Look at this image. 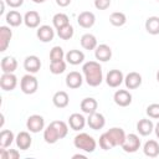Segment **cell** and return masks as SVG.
Returning <instances> with one entry per match:
<instances>
[{
	"label": "cell",
	"instance_id": "1",
	"mask_svg": "<svg viewBox=\"0 0 159 159\" xmlns=\"http://www.w3.org/2000/svg\"><path fill=\"white\" fill-rule=\"evenodd\" d=\"M68 133V127L65 122L62 120H53L51 122L47 128L43 130V139L48 144L56 143L58 139H62L67 135Z\"/></svg>",
	"mask_w": 159,
	"mask_h": 159
},
{
	"label": "cell",
	"instance_id": "2",
	"mask_svg": "<svg viewBox=\"0 0 159 159\" xmlns=\"http://www.w3.org/2000/svg\"><path fill=\"white\" fill-rule=\"evenodd\" d=\"M82 71L84 75V80L88 86L91 87H97L102 83L103 81V73H102V67L98 62L96 61H88L82 66Z\"/></svg>",
	"mask_w": 159,
	"mask_h": 159
},
{
	"label": "cell",
	"instance_id": "3",
	"mask_svg": "<svg viewBox=\"0 0 159 159\" xmlns=\"http://www.w3.org/2000/svg\"><path fill=\"white\" fill-rule=\"evenodd\" d=\"M73 144L77 149L80 150H83L86 153H92L94 152L96 147H97V143L94 140V138L87 133H80L75 137L73 139Z\"/></svg>",
	"mask_w": 159,
	"mask_h": 159
},
{
	"label": "cell",
	"instance_id": "4",
	"mask_svg": "<svg viewBox=\"0 0 159 159\" xmlns=\"http://www.w3.org/2000/svg\"><path fill=\"white\" fill-rule=\"evenodd\" d=\"M37 87H39V82L35 76H32L31 73L22 76L21 81H20V88L25 94L35 93L37 91Z\"/></svg>",
	"mask_w": 159,
	"mask_h": 159
},
{
	"label": "cell",
	"instance_id": "5",
	"mask_svg": "<svg viewBox=\"0 0 159 159\" xmlns=\"http://www.w3.org/2000/svg\"><path fill=\"white\" fill-rule=\"evenodd\" d=\"M140 147V139L137 134L134 133H130L125 137V140L124 143L122 144V149L125 152V153H134L139 149Z\"/></svg>",
	"mask_w": 159,
	"mask_h": 159
},
{
	"label": "cell",
	"instance_id": "6",
	"mask_svg": "<svg viewBox=\"0 0 159 159\" xmlns=\"http://www.w3.org/2000/svg\"><path fill=\"white\" fill-rule=\"evenodd\" d=\"M26 127L31 133H39L45 127V119L40 114H32L27 118Z\"/></svg>",
	"mask_w": 159,
	"mask_h": 159
},
{
	"label": "cell",
	"instance_id": "7",
	"mask_svg": "<svg viewBox=\"0 0 159 159\" xmlns=\"http://www.w3.org/2000/svg\"><path fill=\"white\" fill-rule=\"evenodd\" d=\"M106 133L108 134V137L112 140V143H113L114 147H118V145L122 147V144L124 143L125 137H127L125 133H124V130L122 128H118V127H113L109 130H107Z\"/></svg>",
	"mask_w": 159,
	"mask_h": 159
},
{
	"label": "cell",
	"instance_id": "8",
	"mask_svg": "<svg viewBox=\"0 0 159 159\" xmlns=\"http://www.w3.org/2000/svg\"><path fill=\"white\" fill-rule=\"evenodd\" d=\"M87 124L91 129H94V130H98V129H102L106 124V119H104V116L102 113H98V112H94V113H91L88 114V118H87Z\"/></svg>",
	"mask_w": 159,
	"mask_h": 159
},
{
	"label": "cell",
	"instance_id": "9",
	"mask_svg": "<svg viewBox=\"0 0 159 159\" xmlns=\"http://www.w3.org/2000/svg\"><path fill=\"white\" fill-rule=\"evenodd\" d=\"M123 81H124V77H123L122 71H119V70H111L106 76V82L112 88L119 87Z\"/></svg>",
	"mask_w": 159,
	"mask_h": 159
},
{
	"label": "cell",
	"instance_id": "10",
	"mask_svg": "<svg viewBox=\"0 0 159 159\" xmlns=\"http://www.w3.org/2000/svg\"><path fill=\"white\" fill-rule=\"evenodd\" d=\"M77 22L81 27L83 29H89L94 25L96 22V16L93 12L91 11H82L78 16H77Z\"/></svg>",
	"mask_w": 159,
	"mask_h": 159
},
{
	"label": "cell",
	"instance_id": "11",
	"mask_svg": "<svg viewBox=\"0 0 159 159\" xmlns=\"http://www.w3.org/2000/svg\"><path fill=\"white\" fill-rule=\"evenodd\" d=\"M17 84V78L14 73H2L0 77V87L4 91H12Z\"/></svg>",
	"mask_w": 159,
	"mask_h": 159
},
{
	"label": "cell",
	"instance_id": "12",
	"mask_svg": "<svg viewBox=\"0 0 159 159\" xmlns=\"http://www.w3.org/2000/svg\"><path fill=\"white\" fill-rule=\"evenodd\" d=\"M113 99L116 102L117 106L119 107H127L132 103V94L127 91V89H118L114 96H113Z\"/></svg>",
	"mask_w": 159,
	"mask_h": 159
},
{
	"label": "cell",
	"instance_id": "13",
	"mask_svg": "<svg viewBox=\"0 0 159 159\" xmlns=\"http://www.w3.org/2000/svg\"><path fill=\"white\" fill-rule=\"evenodd\" d=\"M24 68L29 72V73H36L39 72V70L41 68V61L37 56L35 55H31V56H27L24 61Z\"/></svg>",
	"mask_w": 159,
	"mask_h": 159
},
{
	"label": "cell",
	"instance_id": "14",
	"mask_svg": "<svg viewBox=\"0 0 159 159\" xmlns=\"http://www.w3.org/2000/svg\"><path fill=\"white\" fill-rule=\"evenodd\" d=\"M94 56L98 61L101 62H107L111 60L112 57V50L108 45L106 43H102V45H98L94 50Z\"/></svg>",
	"mask_w": 159,
	"mask_h": 159
},
{
	"label": "cell",
	"instance_id": "15",
	"mask_svg": "<svg viewBox=\"0 0 159 159\" xmlns=\"http://www.w3.org/2000/svg\"><path fill=\"white\" fill-rule=\"evenodd\" d=\"M37 37L40 41L42 42H50L53 40V36H55V31L51 26L48 25H42L37 29Z\"/></svg>",
	"mask_w": 159,
	"mask_h": 159
},
{
	"label": "cell",
	"instance_id": "16",
	"mask_svg": "<svg viewBox=\"0 0 159 159\" xmlns=\"http://www.w3.org/2000/svg\"><path fill=\"white\" fill-rule=\"evenodd\" d=\"M12 37V31L7 26H0V51H6L10 40Z\"/></svg>",
	"mask_w": 159,
	"mask_h": 159
},
{
	"label": "cell",
	"instance_id": "17",
	"mask_svg": "<svg viewBox=\"0 0 159 159\" xmlns=\"http://www.w3.org/2000/svg\"><path fill=\"white\" fill-rule=\"evenodd\" d=\"M82 82H83L82 75L77 71H72L66 76V84L68 88H72V89L78 88L82 86Z\"/></svg>",
	"mask_w": 159,
	"mask_h": 159
},
{
	"label": "cell",
	"instance_id": "18",
	"mask_svg": "<svg viewBox=\"0 0 159 159\" xmlns=\"http://www.w3.org/2000/svg\"><path fill=\"white\" fill-rule=\"evenodd\" d=\"M86 124V118L80 114V113H72L68 117V125L71 127V129L73 130H81L84 128Z\"/></svg>",
	"mask_w": 159,
	"mask_h": 159
},
{
	"label": "cell",
	"instance_id": "19",
	"mask_svg": "<svg viewBox=\"0 0 159 159\" xmlns=\"http://www.w3.org/2000/svg\"><path fill=\"white\" fill-rule=\"evenodd\" d=\"M40 21H41V16L37 11L35 10H31V11H27L24 16V22L27 27L30 29H35L40 25Z\"/></svg>",
	"mask_w": 159,
	"mask_h": 159
},
{
	"label": "cell",
	"instance_id": "20",
	"mask_svg": "<svg viewBox=\"0 0 159 159\" xmlns=\"http://www.w3.org/2000/svg\"><path fill=\"white\" fill-rule=\"evenodd\" d=\"M124 83L128 89H135L142 84V76L138 72H129L124 78Z\"/></svg>",
	"mask_w": 159,
	"mask_h": 159
},
{
	"label": "cell",
	"instance_id": "21",
	"mask_svg": "<svg viewBox=\"0 0 159 159\" xmlns=\"http://www.w3.org/2000/svg\"><path fill=\"white\" fill-rule=\"evenodd\" d=\"M0 66L2 73H14V71L17 68V61L12 56H5L2 57Z\"/></svg>",
	"mask_w": 159,
	"mask_h": 159
},
{
	"label": "cell",
	"instance_id": "22",
	"mask_svg": "<svg viewBox=\"0 0 159 159\" xmlns=\"http://www.w3.org/2000/svg\"><path fill=\"white\" fill-rule=\"evenodd\" d=\"M66 61L70 63V65H80L84 61V53L80 50H70L67 53H66Z\"/></svg>",
	"mask_w": 159,
	"mask_h": 159
},
{
	"label": "cell",
	"instance_id": "23",
	"mask_svg": "<svg viewBox=\"0 0 159 159\" xmlns=\"http://www.w3.org/2000/svg\"><path fill=\"white\" fill-rule=\"evenodd\" d=\"M15 139H16L17 148H20L21 150L29 149L31 147V144H32V138L27 132H20Z\"/></svg>",
	"mask_w": 159,
	"mask_h": 159
},
{
	"label": "cell",
	"instance_id": "24",
	"mask_svg": "<svg viewBox=\"0 0 159 159\" xmlns=\"http://www.w3.org/2000/svg\"><path fill=\"white\" fill-rule=\"evenodd\" d=\"M52 102H53L55 107H57V108H65L70 103V97H68V94L65 91H58V92H56L53 94Z\"/></svg>",
	"mask_w": 159,
	"mask_h": 159
},
{
	"label": "cell",
	"instance_id": "25",
	"mask_svg": "<svg viewBox=\"0 0 159 159\" xmlns=\"http://www.w3.org/2000/svg\"><path fill=\"white\" fill-rule=\"evenodd\" d=\"M97 107H98V103L94 98L92 97H87V98H83L82 102H81V109L83 113L86 114H91V113H94L97 112Z\"/></svg>",
	"mask_w": 159,
	"mask_h": 159
},
{
	"label": "cell",
	"instance_id": "26",
	"mask_svg": "<svg viewBox=\"0 0 159 159\" xmlns=\"http://www.w3.org/2000/svg\"><path fill=\"white\" fill-rule=\"evenodd\" d=\"M137 130L140 135H149L153 130H154V124L150 119H140L138 123H137Z\"/></svg>",
	"mask_w": 159,
	"mask_h": 159
},
{
	"label": "cell",
	"instance_id": "27",
	"mask_svg": "<svg viewBox=\"0 0 159 159\" xmlns=\"http://www.w3.org/2000/svg\"><path fill=\"white\" fill-rule=\"evenodd\" d=\"M143 152H144V154H145L147 157H149V158H155V157H158V155H159V144H158V142H157V140H153V139L145 142L144 148H143Z\"/></svg>",
	"mask_w": 159,
	"mask_h": 159
},
{
	"label": "cell",
	"instance_id": "28",
	"mask_svg": "<svg viewBox=\"0 0 159 159\" xmlns=\"http://www.w3.org/2000/svg\"><path fill=\"white\" fill-rule=\"evenodd\" d=\"M81 46L84 50H88V51L96 50V47L98 46L97 45L96 36L92 35V34H84V35H82V37H81Z\"/></svg>",
	"mask_w": 159,
	"mask_h": 159
},
{
	"label": "cell",
	"instance_id": "29",
	"mask_svg": "<svg viewBox=\"0 0 159 159\" xmlns=\"http://www.w3.org/2000/svg\"><path fill=\"white\" fill-rule=\"evenodd\" d=\"M22 21H24V17H22L21 14H20L19 11H16V10H11V11H9V12L6 14V22H7L10 26L16 27V26L21 25Z\"/></svg>",
	"mask_w": 159,
	"mask_h": 159
},
{
	"label": "cell",
	"instance_id": "30",
	"mask_svg": "<svg viewBox=\"0 0 159 159\" xmlns=\"http://www.w3.org/2000/svg\"><path fill=\"white\" fill-rule=\"evenodd\" d=\"M145 30L150 35H158L159 34V17L158 16H150L145 21Z\"/></svg>",
	"mask_w": 159,
	"mask_h": 159
},
{
	"label": "cell",
	"instance_id": "31",
	"mask_svg": "<svg viewBox=\"0 0 159 159\" xmlns=\"http://www.w3.org/2000/svg\"><path fill=\"white\" fill-rule=\"evenodd\" d=\"M15 137L14 133L9 129H4L0 133V148H7L11 145V143L14 142Z\"/></svg>",
	"mask_w": 159,
	"mask_h": 159
},
{
	"label": "cell",
	"instance_id": "32",
	"mask_svg": "<svg viewBox=\"0 0 159 159\" xmlns=\"http://www.w3.org/2000/svg\"><path fill=\"white\" fill-rule=\"evenodd\" d=\"M52 22H53V26L56 27V30H58V29H61V27L68 25V24H70V20H68V16H67L66 14L58 12V14H56V15L52 17Z\"/></svg>",
	"mask_w": 159,
	"mask_h": 159
},
{
	"label": "cell",
	"instance_id": "33",
	"mask_svg": "<svg viewBox=\"0 0 159 159\" xmlns=\"http://www.w3.org/2000/svg\"><path fill=\"white\" fill-rule=\"evenodd\" d=\"M109 22L113 25V26H123L125 22H127V17L123 12L120 11H116V12H112L111 16H109Z\"/></svg>",
	"mask_w": 159,
	"mask_h": 159
},
{
	"label": "cell",
	"instance_id": "34",
	"mask_svg": "<svg viewBox=\"0 0 159 159\" xmlns=\"http://www.w3.org/2000/svg\"><path fill=\"white\" fill-rule=\"evenodd\" d=\"M66 70V62L63 60H60V61H51L50 63V71L51 73L53 75H61Z\"/></svg>",
	"mask_w": 159,
	"mask_h": 159
},
{
	"label": "cell",
	"instance_id": "35",
	"mask_svg": "<svg viewBox=\"0 0 159 159\" xmlns=\"http://www.w3.org/2000/svg\"><path fill=\"white\" fill-rule=\"evenodd\" d=\"M73 32H75V31H73V27H72V25H70V24L57 30V35H58V37L62 39V40H70V39L73 36Z\"/></svg>",
	"mask_w": 159,
	"mask_h": 159
},
{
	"label": "cell",
	"instance_id": "36",
	"mask_svg": "<svg viewBox=\"0 0 159 159\" xmlns=\"http://www.w3.org/2000/svg\"><path fill=\"white\" fill-rule=\"evenodd\" d=\"M20 157V153L16 149H0V159H17Z\"/></svg>",
	"mask_w": 159,
	"mask_h": 159
},
{
	"label": "cell",
	"instance_id": "37",
	"mask_svg": "<svg viewBox=\"0 0 159 159\" xmlns=\"http://www.w3.org/2000/svg\"><path fill=\"white\" fill-rule=\"evenodd\" d=\"M65 56L66 55H65L62 47L55 46V47H52V50L50 52V61H60V60H63Z\"/></svg>",
	"mask_w": 159,
	"mask_h": 159
},
{
	"label": "cell",
	"instance_id": "38",
	"mask_svg": "<svg viewBox=\"0 0 159 159\" xmlns=\"http://www.w3.org/2000/svg\"><path fill=\"white\" fill-rule=\"evenodd\" d=\"M99 147H101L103 150H109V149L114 148V145H113V143H112V140L109 139V137H108L107 133H103V134L99 137Z\"/></svg>",
	"mask_w": 159,
	"mask_h": 159
},
{
	"label": "cell",
	"instance_id": "39",
	"mask_svg": "<svg viewBox=\"0 0 159 159\" xmlns=\"http://www.w3.org/2000/svg\"><path fill=\"white\" fill-rule=\"evenodd\" d=\"M147 114L149 118L159 119V103H152L147 107Z\"/></svg>",
	"mask_w": 159,
	"mask_h": 159
},
{
	"label": "cell",
	"instance_id": "40",
	"mask_svg": "<svg viewBox=\"0 0 159 159\" xmlns=\"http://www.w3.org/2000/svg\"><path fill=\"white\" fill-rule=\"evenodd\" d=\"M111 5V0H94V6L98 10H106Z\"/></svg>",
	"mask_w": 159,
	"mask_h": 159
},
{
	"label": "cell",
	"instance_id": "41",
	"mask_svg": "<svg viewBox=\"0 0 159 159\" xmlns=\"http://www.w3.org/2000/svg\"><path fill=\"white\" fill-rule=\"evenodd\" d=\"M4 1H5V4H7L10 7H14V9L20 7V6L24 4V0H4Z\"/></svg>",
	"mask_w": 159,
	"mask_h": 159
},
{
	"label": "cell",
	"instance_id": "42",
	"mask_svg": "<svg viewBox=\"0 0 159 159\" xmlns=\"http://www.w3.org/2000/svg\"><path fill=\"white\" fill-rule=\"evenodd\" d=\"M56 4L61 7H66L71 4V0H56Z\"/></svg>",
	"mask_w": 159,
	"mask_h": 159
},
{
	"label": "cell",
	"instance_id": "43",
	"mask_svg": "<svg viewBox=\"0 0 159 159\" xmlns=\"http://www.w3.org/2000/svg\"><path fill=\"white\" fill-rule=\"evenodd\" d=\"M154 132H155V135H157V138L159 139V122L155 124V127H154Z\"/></svg>",
	"mask_w": 159,
	"mask_h": 159
},
{
	"label": "cell",
	"instance_id": "44",
	"mask_svg": "<svg viewBox=\"0 0 159 159\" xmlns=\"http://www.w3.org/2000/svg\"><path fill=\"white\" fill-rule=\"evenodd\" d=\"M4 9H5V1H1V10H0V15L4 14Z\"/></svg>",
	"mask_w": 159,
	"mask_h": 159
},
{
	"label": "cell",
	"instance_id": "45",
	"mask_svg": "<svg viewBox=\"0 0 159 159\" xmlns=\"http://www.w3.org/2000/svg\"><path fill=\"white\" fill-rule=\"evenodd\" d=\"M73 158H82V159H86V157H84V155H81V154H75Z\"/></svg>",
	"mask_w": 159,
	"mask_h": 159
},
{
	"label": "cell",
	"instance_id": "46",
	"mask_svg": "<svg viewBox=\"0 0 159 159\" xmlns=\"http://www.w3.org/2000/svg\"><path fill=\"white\" fill-rule=\"evenodd\" d=\"M34 2H36V4H41V2H43V1H46V0H32Z\"/></svg>",
	"mask_w": 159,
	"mask_h": 159
},
{
	"label": "cell",
	"instance_id": "47",
	"mask_svg": "<svg viewBox=\"0 0 159 159\" xmlns=\"http://www.w3.org/2000/svg\"><path fill=\"white\" fill-rule=\"evenodd\" d=\"M157 81H158V82H159V71H158V72H157Z\"/></svg>",
	"mask_w": 159,
	"mask_h": 159
},
{
	"label": "cell",
	"instance_id": "48",
	"mask_svg": "<svg viewBox=\"0 0 159 159\" xmlns=\"http://www.w3.org/2000/svg\"><path fill=\"white\" fill-rule=\"evenodd\" d=\"M157 1H159V0H157Z\"/></svg>",
	"mask_w": 159,
	"mask_h": 159
}]
</instances>
